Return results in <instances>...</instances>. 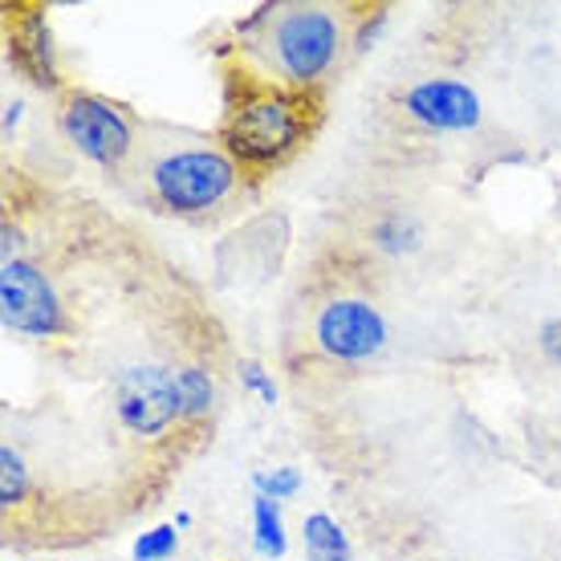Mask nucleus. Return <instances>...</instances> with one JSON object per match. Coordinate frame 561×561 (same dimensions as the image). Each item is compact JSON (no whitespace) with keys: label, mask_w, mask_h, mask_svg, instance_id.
Returning <instances> with one entry per match:
<instances>
[{"label":"nucleus","mask_w":561,"mask_h":561,"mask_svg":"<svg viewBox=\"0 0 561 561\" xmlns=\"http://www.w3.org/2000/svg\"><path fill=\"white\" fill-rule=\"evenodd\" d=\"M187 525H192V513L180 508V513H175V529H187Z\"/></svg>","instance_id":"nucleus-21"},{"label":"nucleus","mask_w":561,"mask_h":561,"mask_svg":"<svg viewBox=\"0 0 561 561\" xmlns=\"http://www.w3.org/2000/svg\"><path fill=\"white\" fill-rule=\"evenodd\" d=\"M370 237L379 244L382 253H408L415 249V240H420V228L411 225L408 216H382L379 225L370 228Z\"/></svg>","instance_id":"nucleus-14"},{"label":"nucleus","mask_w":561,"mask_h":561,"mask_svg":"<svg viewBox=\"0 0 561 561\" xmlns=\"http://www.w3.org/2000/svg\"><path fill=\"white\" fill-rule=\"evenodd\" d=\"M342 54V16L330 4H268V21L240 45V57L273 82L318 90Z\"/></svg>","instance_id":"nucleus-2"},{"label":"nucleus","mask_w":561,"mask_h":561,"mask_svg":"<svg viewBox=\"0 0 561 561\" xmlns=\"http://www.w3.org/2000/svg\"><path fill=\"white\" fill-rule=\"evenodd\" d=\"M403 111L432 130H477L480 99L468 82L456 78H427L403 94Z\"/></svg>","instance_id":"nucleus-8"},{"label":"nucleus","mask_w":561,"mask_h":561,"mask_svg":"<svg viewBox=\"0 0 561 561\" xmlns=\"http://www.w3.org/2000/svg\"><path fill=\"white\" fill-rule=\"evenodd\" d=\"M240 382H244L249 391L261 394V403H265V408L277 403V387H273V379H268V370L261 363H253V358H244V363H240Z\"/></svg>","instance_id":"nucleus-17"},{"label":"nucleus","mask_w":561,"mask_h":561,"mask_svg":"<svg viewBox=\"0 0 561 561\" xmlns=\"http://www.w3.org/2000/svg\"><path fill=\"white\" fill-rule=\"evenodd\" d=\"M253 549L261 558H285L289 537H285V517H280V501L273 496H253Z\"/></svg>","instance_id":"nucleus-11"},{"label":"nucleus","mask_w":561,"mask_h":561,"mask_svg":"<svg viewBox=\"0 0 561 561\" xmlns=\"http://www.w3.org/2000/svg\"><path fill=\"white\" fill-rule=\"evenodd\" d=\"M301 541H306V558L309 561H351V537L342 534L330 513H309L301 520Z\"/></svg>","instance_id":"nucleus-10"},{"label":"nucleus","mask_w":561,"mask_h":561,"mask_svg":"<svg viewBox=\"0 0 561 561\" xmlns=\"http://www.w3.org/2000/svg\"><path fill=\"white\" fill-rule=\"evenodd\" d=\"M114 415L135 435H163L175 420H183V399L175 370L163 363L127 366L114 379Z\"/></svg>","instance_id":"nucleus-5"},{"label":"nucleus","mask_w":561,"mask_h":561,"mask_svg":"<svg viewBox=\"0 0 561 561\" xmlns=\"http://www.w3.org/2000/svg\"><path fill=\"white\" fill-rule=\"evenodd\" d=\"M253 489L261 496H273V501H289L301 492V472L297 468H273V472H256Z\"/></svg>","instance_id":"nucleus-16"},{"label":"nucleus","mask_w":561,"mask_h":561,"mask_svg":"<svg viewBox=\"0 0 561 561\" xmlns=\"http://www.w3.org/2000/svg\"><path fill=\"white\" fill-rule=\"evenodd\" d=\"M61 130L90 163H99L106 171L123 168V159L135 147V130H130V118L123 114V106L102 99V94H90V90H70L66 94V102H61Z\"/></svg>","instance_id":"nucleus-4"},{"label":"nucleus","mask_w":561,"mask_h":561,"mask_svg":"<svg viewBox=\"0 0 561 561\" xmlns=\"http://www.w3.org/2000/svg\"><path fill=\"white\" fill-rule=\"evenodd\" d=\"M313 342L337 363H363L387 346V322L363 297H334L313 322Z\"/></svg>","instance_id":"nucleus-7"},{"label":"nucleus","mask_w":561,"mask_h":561,"mask_svg":"<svg viewBox=\"0 0 561 561\" xmlns=\"http://www.w3.org/2000/svg\"><path fill=\"white\" fill-rule=\"evenodd\" d=\"M151 192L175 216H199L237 187L240 168L216 147H180L151 168Z\"/></svg>","instance_id":"nucleus-3"},{"label":"nucleus","mask_w":561,"mask_h":561,"mask_svg":"<svg viewBox=\"0 0 561 561\" xmlns=\"http://www.w3.org/2000/svg\"><path fill=\"white\" fill-rule=\"evenodd\" d=\"M322 127V90H297L273 82L237 57L225 70V114H220V151L244 175H268L285 168Z\"/></svg>","instance_id":"nucleus-1"},{"label":"nucleus","mask_w":561,"mask_h":561,"mask_svg":"<svg viewBox=\"0 0 561 561\" xmlns=\"http://www.w3.org/2000/svg\"><path fill=\"white\" fill-rule=\"evenodd\" d=\"M175 549H180V534H175V525H154V529H147V534L135 537L130 558L135 561H168V558H175Z\"/></svg>","instance_id":"nucleus-15"},{"label":"nucleus","mask_w":561,"mask_h":561,"mask_svg":"<svg viewBox=\"0 0 561 561\" xmlns=\"http://www.w3.org/2000/svg\"><path fill=\"white\" fill-rule=\"evenodd\" d=\"M16 253H21V228L4 225V261H16Z\"/></svg>","instance_id":"nucleus-19"},{"label":"nucleus","mask_w":561,"mask_h":561,"mask_svg":"<svg viewBox=\"0 0 561 561\" xmlns=\"http://www.w3.org/2000/svg\"><path fill=\"white\" fill-rule=\"evenodd\" d=\"M9 61H13L33 85H42V90H57V85H61L54 37H49V25H45V16L37 13V9L16 13L13 21H9Z\"/></svg>","instance_id":"nucleus-9"},{"label":"nucleus","mask_w":561,"mask_h":561,"mask_svg":"<svg viewBox=\"0 0 561 561\" xmlns=\"http://www.w3.org/2000/svg\"><path fill=\"white\" fill-rule=\"evenodd\" d=\"M541 354H546L549 363H558L561 366V318H553V322L541 325Z\"/></svg>","instance_id":"nucleus-18"},{"label":"nucleus","mask_w":561,"mask_h":561,"mask_svg":"<svg viewBox=\"0 0 561 561\" xmlns=\"http://www.w3.org/2000/svg\"><path fill=\"white\" fill-rule=\"evenodd\" d=\"M175 379H180V399H183V420L196 423L204 420L211 411V399H216V387H211V375L204 366L187 363L175 370Z\"/></svg>","instance_id":"nucleus-12"},{"label":"nucleus","mask_w":561,"mask_h":561,"mask_svg":"<svg viewBox=\"0 0 561 561\" xmlns=\"http://www.w3.org/2000/svg\"><path fill=\"white\" fill-rule=\"evenodd\" d=\"M0 318L25 337H57L66 330V309L54 280L25 256L0 265Z\"/></svg>","instance_id":"nucleus-6"},{"label":"nucleus","mask_w":561,"mask_h":561,"mask_svg":"<svg viewBox=\"0 0 561 561\" xmlns=\"http://www.w3.org/2000/svg\"><path fill=\"white\" fill-rule=\"evenodd\" d=\"M21 111H25L21 102H9V106H4V135H13V127L21 123Z\"/></svg>","instance_id":"nucleus-20"},{"label":"nucleus","mask_w":561,"mask_h":561,"mask_svg":"<svg viewBox=\"0 0 561 561\" xmlns=\"http://www.w3.org/2000/svg\"><path fill=\"white\" fill-rule=\"evenodd\" d=\"M28 496V463L13 444L0 448V505L16 508Z\"/></svg>","instance_id":"nucleus-13"}]
</instances>
